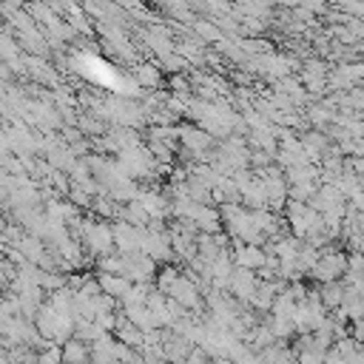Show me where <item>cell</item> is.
Returning a JSON list of instances; mask_svg holds the SVG:
<instances>
[{"label":"cell","mask_w":364,"mask_h":364,"mask_svg":"<svg viewBox=\"0 0 364 364\" xmlns=\"http://www.w3.org/2000/svg\"><path fill=\"white\" fill-rule=\"evenodd\" d=\"M344 273H347V253L338 250V247H333V245H327V247H321V256H318L316 267L307 276L316 279L318 284H324V282L344 279Z\"/></svg>","instance_id":"6da1fadb"},{"label":"cell","mask_w":364,"mask_h":364,"mask_svg":"<svg viewBox=\"0 0 364 364\" xmlns=\"http://www.w3.org/2000/svg\"><path fill=\"white\" fill-rule=\"evenodd\" d=\"M259 282H262V279L256 276V270L236 264V270H233V276H230V293H233L242 304H250V299H253Z\"/></svg>","instance_id":"7a4b0ae2"},{"label":"cell","mask_w":364,"mask_h":364,"mask_svg":"<svg viewBox=\"0 0 364 364\" xmlns=\"http://www.w3.org/2000/svg\"><path fill=\"white\" fill-rule=\"evenodd\" d=\"M136 199L145 205V210L151 213V219H165L171 213V205H173V199H168L159 191H142Z\"/></svg>","instance_id":"3957f363"},{"label":"cell","mask_w":364,"mask_h":364,"mask_svg":"<svg viewBox=\"0 0 364 364\" xmlns=\"http://www.w3.org/2000/svg\"><path fill=\"white\" fill-rule=\"evenodd\" d=\"M100 287H102V293H108V296H114L117 301L128 293V287L134 284L128 276H122V273H108V270H100Z\"/></svg>","instance_id":"277c9868"},{"label":"cell","mask_w":364,"mask_h":364,"mask_svg":"<svg viewBox=\"0 0 364 364\" xmlns=\"http://www.w3.org/2000/svg\"><path fill=\"white\" fill-rule=\"evenodd\" d=\"M318 293H321V301H324L327 310H336V307H341V304L347 301V284H344V279L324 282Z\"/></svg>","instance_id":"5b68a950"},{"label":"cell","mask_w":364,"mask_h":364,"mask_svg":"<svg viewBox=\"0 0 364 364\" xmlns=\"http://www.w3.org/2000/svg\"><path fill=\"white\" fill-rule=\"evenodd\" d=\"M119 219H125V222H131V225H139V228H148V225L154 222L151 213L145 210V205H142L139 199L122 202V213H119Z\"/></svg>","instance_id":"8992f818"},{"label":"cell","mask_w":364,"mask_h":364,"mask_svg":"<svg viewBox=\"0 0 364 364\" xmlns=\"http://www.w3.org/2000/svg\"><path fill=\"white\" fill-rule=\"evenodd\" d=\"M91 358V347L82 338H71L63 344V361H88Z\"/></svg>","instance_id":"52a82bcc"},{"label":"cell","mask_w":364,"mask_h":364,"mask_svg":"<svg viewBox=\"0 0 364 364\" xmlns=\"http://www.w3.org/2000/svg\"><path fill=\"white\" fill-rule=\"evenodd\" d=\"M136 85H148V88H159V71L154 68V65H148V63H142V65H136Z\"/></svg>","instance_id":"ba28073f"},{"label":"cell","mask_w":364,"mask_h":364,"mask_svg":"<svg viewBox=\"0 0 364 364\" xmlns=\"http://www.w3.org/2000/svg\"><path fill=\"white\" fill-rule=\"evenodd\" d=\"M193 28H196V34H199L202 40H208V43H210V40H219V28H216L213 23H205V20H196V23H193Z\"/></svg>","instance_id":"9c48e42d"},{"label":"cell","mask_w":364,"mask_h":364,"mask_svg":"<svg viewBox=\"0 0 364 364\" xmlns=\"http://www.w3.org/2000/svg\"><path fill=\"white\" fill-rule=\"evenodd\" d=\"M355 54L364 60V40H358V43H355Z\"/></svg>","instance_id":"30bf717a"}]
</instances>
